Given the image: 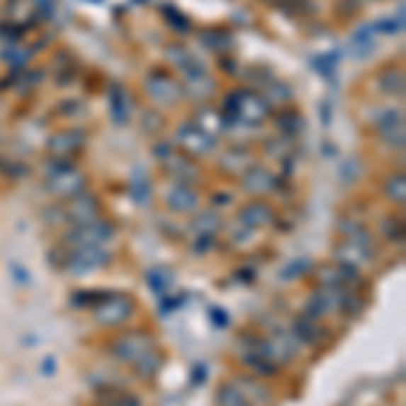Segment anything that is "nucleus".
<instances>
[{"instance_id":"nucleus-1","label":"nucleus","mask_w":406,"mask_h":406,"mask_svg":"<svg viewBox=\"0 0 406 406\" xmlns=\"http://www.w3.org/2000/svg\"><path fill=\"white\" fill-rule=\"evenodd\" d=\"M222 122H244V125H260L269 117V101L255 92H233L222 108Z\"/></svg>"},{"instance_id":"nucleus-2","label":"nucleus","mask_w":406,"mask_h":406,"mask_svg":"<svg viewBox=\"0 0 406 406\" xmlns=\"http://www.w3.org/2000/svg\"><path fill=\"white\" fill-rule=\"evenodd\" d=\"M108 260H111V252L106 249L103 244H84V247H71L65 252L62 269L68 274H76V276H84L90 271L103 269Z\"/></svg>"},{"instance_id":"nucleus-3","label":"nucleus","mask_w":406,"mask_h":406,"mask_svg":"<svg viewBox=\"0 0 406 406\" xmlns=\"http://www.w3.org/2000/svg\"><path fill=\"white\" fill-rule=\"evenodd\" d=\"M46 184H49V190L57 193V196L76 198L84 190V174L76 166H71V163H65V160H52Z\"/></svg>"},{"instance_id":"nucleus-4","label":"nucleus","mask_w":406,"mask_h":406,"mask_svg":"<svg viewBox=\"0 0 406 406\" xmlns=\"http://www.w3.org/2000/svg\"><path fill=\"white\" fill-rule=\"evenodd\" d=\"M95 320L106 325V328H120L125 325L135 312V303L133 298H128V295H122V293H106V298L95 309Z\"/></svg>"},{"instance_id":"nucleus-5","label":"nucleus","mask_w":406,"mask_h":406,"mask_svg":"<svg viewBox=\"0 0 406 406\" xmlns=\"http://www.w3.org/2000/svg\"><path fill=\"white\" fill-rule=\"evenodd\" d=\"M152 349H154L152 339L147 336V333H138V331L122 333V336H117V339L111 342V352H114V358L122 361V363H130V366H135L144 355H150Z\"/></svg>"},{"instance_id":"nucleus-6","label":"nucleus","mask_w":406,"mask_h":406,"mask_svg":"<svg viewBox=\"0 0 406 406\" xmlns=\"http://www.w3.org/2000/svg\"><path fill=\"white\" fill-rule=\"evenodd\" d=\"M111 236H114V227L98 217V220H90V222L74 225L65 233V241L71 247H84V244H106Z\"/></svg>"},{"instance_id":"nucleus-7","label":"nucleus","mask_w":406,"mask_h":406,"mask_svg":"<svg viewBox=\"0 0 406 406\" xmlns=\"http://www.w3.org/2000/svg\"><path fill=\"white\" fill-rule=\"evenodd\" d=\"M342 298H344V287H320L306 301V315L315 317V320H322V317L339 312Z\"/></svg>"},{"instance_id":"nucleus-8","label":"nucleus","mask_w":406,"mask_h":406,"mask_svg":"<svg viewBox=\"0 0 406 406\" xmlns=\"http://www.w3.org/2000/svg\"><path fill=\"white\" fill-rule=\"evenodd\" d=\"M176 144L181 150H187L190 154H206L214 150V135L209 130H203L201 125H181L179 133H176Z\"/></svg>"},{"instance_id":"nucleus-9","label":"nucleus","mask_w":406,"mask_h":406,"mask_svg":"<svg viewBox=\"0 0 406 406\" xmlns=\"http://www.w3.org/2000/svg\"><path fill=\"white\" fill-rule=\"evenodd\" d=\"M147 92H150L152 101H157V103H174L181 95V87L171 76L152 74L150 79H147Z\"/></svg>"},{"instance_id":"nucleus-10","label":"nucleus","mask_w":406,"mask_h":406,"mask_svg":"<svg viewBox=\"0 0 406 406\" xmlns=\"http://www.w3.org/2000/svg\"><path fill=\"white\" fill-rule=\"evenodd\" d=\"M276 220V214L271 209L269 203L263 201H255V203H247L244 209L239 211V222L247 225L249 230H260V227H269L271 222Z\"/></svg>"},{"instance_id":"nucleus-11","label":"nucleus","mask_w":406,"mask_h":406,"mask_svg":"<svg viewBox=\"0 0 406 406\" xmlns=\"http://www.w3.org/2000/svg\"><path fill=\"white\" fill-rule=\"evenodd\" d=\"M84 147V135L79 133V130H71V133H60L55 135L52 141H49V154L55 157V160H71L76 152H81Z\"/></svg>"},{"instance_id":"nucleus-12","label":"nucleus","mask_w":406,"mask_h":406,"mask_svg":"<svg viewBox=\"0 0 406 406\" xmlns=\"http://www.w3.org/2000/svg\"><path fill=\"white\" fill-rule=\"evenodd\" d=\"M168 209L171 211H179V214H187V211H196L198 209V193L184 184V181H176L171 190H168Z\"/></svg>"},{"instance_id":"nucleus-13","label":"nucleus","mask_w":406,"mask_h":406,"mask_svg":"<svg viewBox=\"0 0 406 406\" xmlns=\"http://www.w3.org/2000/svg\"><path fill=\"white\" fill-rule=\"evenodd\" d=\"M101 217V209H98V201L92 196H79L71 201V206H68V220L74 222V225H81V222H90V220H98Z\"/></svg>"},{"instance_id":"nucleus-14","label":"nucleus","mask_w":406,"mask_h":406,"mask_svg":"<svg viewBox=\"0 0 406 406\" xmlns=\"http://www.w3.org/2000/svg\"><path fill=\"white\" fill-rule=\"evenodd\" d=\"M244 190L247 193H252V196H260V193H271V190H276V176L266 171V168H249L247 174H244Z\"/></svg>"},{"instance_id":"nucleus-15","label":"nucleus","mask_w":406,"mask_h":406,"mask_svg":"<svg viewBox=\"0 0 406 406\" xmlns=\"http://www.w3.org/2000/svg\"><path fill=\"white\" fill-rule=\"evenodd\" d=\"M293 336L303 344H320V342H325V328L317 322L315 317L303 315L293 322Z\"/></svg>"},{"instance_id":"nucleus-16","label":"nucleus","mask_w":406,"mask_h":406,"mask_svg":"<svg viewBox=\"0 0 406 406\" xmlns=\"http://www.w3.org/2000/svg\"><path fill=\"white\" fill-rule=\"evenodd\" d=\"M217 406H252L247 401V395L241 393V388L236 382H227L217 390Z\"/></svg>"},{"instance_id":"nucleus-17","label":"nucleus","mask_w":406,"mask_h":406,"mask_svg":"<svg viewBox=\"0 0 406 406\" xmlns=\"http://www.w3.org/2000/svg\"><path fill=\"white\" fill-rule=\"evenodd\" d=\"M241 361L247 363V366H249V368H255L257 374H276V371H279V366H274V363L271 361H266V358H263V355H257V352H249V349H244V352H241Z\"/></svg>"},{"instance_id":"nucleus-18","label":"nucleus","mask_w":406,"mask_h":406,"mask_svg":"<svg viewBox=\"0 0 406 406\" xmlns=\"http://www.w3.org/2000/svg\"><path fill=\"white\" fill-rule=\"evenodd\" d=\"M147 282H150V287H152V293H154V295H166L168 290H171L174 276H171L166 269H152L150 274H147Z\"/></svg>"},{"instance_id":"nucleus-19","label":"nucleus","mask_w":406,"mask_h":406,"mask_svg":"<svg viewBox=\"0 0 406 406\" xmlns=\"http://www.w3.org/2000/svg\"><path fill=\"white\" fill-rule=\"evenodd\" d=\"M220 225H222V220L217 217V211H203L196 220V233L198 236H217Z\"/></svg>"},{"instance_id":"nucleus-20","label":"nucleus","mask_w":406,"mask_h":406,"mask_svg":"<svg viewBox=\"0 0 406 406\" xmlns=\"http://www.w3.org/2000/svg\"><path fill=\"white\" fill-rule=\"evenodd\" d=\"M128 114H130L128 111V95H125L122 87H114L111 90V117L122 125V122H128Z\"/></svg>"},{"instance_id":"nucleus-21","label":"nucleus","mask_w":406,"mask_h":406,"mask_svg":"<svg viewBox=\"0 0 406 406\" xmlns=\"http://www.w3.org/2000/svg\"><path fill=\"white\" fill-rule=\"evenodd\" d=\"M379 87L388 95H404V76H401V71H385L379 76Z\"/></svg>"},{"instance_id":"nucleus-22","label":"nucleus","mask_w":406,"mask_h":406,"mask_svg":"<svg viewBox=\"0 0 406 406\" xmlns=\"http://www.w3.org/2000/svg\"><path fill=\"white\" fill-rule=\"evenodd\" d=\"M385 193H388V198H390L393 203H404V201H406L404 174H398V176H390V179L385 181Z\"/></svg>"},{"instance_id":"nucleus-23","label":"nucleus","mask_w":406,"mask_h":406,"mask_svg":"<svg viewBox=\"0 0 406 406\" xmlns=\"http://www.w3.org/2000/svg\"><path fill=\"white\" fill-rule=\"evenodd\" d=\"M236 385H239L241 393L247 395V401H249V404H266V401H269V393L263 390L260 385H255V382L244 379V382H236Z\"/></svg>"},{"instance_id":"nucleus-24","label":"nucleus","mask_w":406,"mask_h":406,"mask_svg":"<svg viewBox=\"0 0 406 406\" xmlns=\"http://www.w3.org/2000/svg\"><path fill=\"white\" fill-rule=\"evenodd\" d=\"M133 368H135V374H141V376H152V374H154V371H157V368H160V355H157V352L152 349L150 355H144L141 361L135 363Z\"/></svg>"},{"instance_id":"nucleus-25","label":"nucleus","mask_w":406,"mask_h":406,"mask_svg":"<svg viewBox=\"0 0 406 406\" xmlns=\"http://www.w3.org/2000/svg\"><path fill=\"white\" fill-rule=\"evenodd\" d=\"M166 166H168V171H171L179 181H184V184H187L190 176H196V166H190V163H176V157H166Z\"/></svg>"},{"instance_id":"nucleus-26","label":"nucleus","mask_w":406,"mask_h":406,"mask_svg":"<svg viewBox=\"0 0 406 406\" xmlns=\"http://www.w3.org/2000/svg\"><path fill=\"white\" fill-rule=\"evenodd\" d=\"M201 41L209 46L211 52H222L225 46H230V38H227V35H222V33H214V30L203 33V38H201Z\"/></svg>"},{"instance_id":"nucleus-27","label":"nucleus","mask_w":406,"mask_h":406,"mask_svg":"<svg viewBox=\"0 0 406 406\" xmlns=\"http://www.w3.org/2000/svg\"><path fill=\"white\" fill-rule=\"evenodd\" d=\"M163 16H166L168 22L176 28L179 33H187L190 30V22H187V16H181V14H176L174 11V6H163Z\"/></svg>"},{"instance_id":"nucleus-28","label":"nucleus","mask_w":406,"mask_h":406,"mask_svg":"<svg viewBox=\"0 0 406 406\" xmlns=\"http://www.w3.org/2000/svg\"><path fill=\"white\" fill-rule=\"evenodd\" d=\"M352 46L355 49H371L374 38H371V28H361V30L352 35Z\"/></svg>"},{"instance_id":"nucleus-29","label":"nucleus","mask_w":406,"mask_h":406,"mask_svg":"<svg viewBox=\"0 0 406 406\" xmlns=\"http://www.w3.org/2000/svg\"><path fill=\"white\" fill-rule=\"evenodd\" d=\"M382 230L388 233L390 241H404V227H401V220H385Z\"/></svg>"},{"instance_id":"nucleus-30","label":"nucleus","mask_w":406,"mask_h":406,"mask_svg":"<svg viewBox=\"0 0 406 406\" xmlns=\"http://www.w3.org/2000/svg\"><path fill=\"white\" fill-rule=\"evenodd\" d=\"M290 95H293V92H290V87L279 84V81H276V84H271V87H269V101L285 103V101H290Z\"/></svg>"},{"instance_id":"nucleus-31","label":"nucleus","mask_w":406,"mask_h":406,"mask_svg":"<svg viewBox=\"0 0 406 406\" xmlns=\"http://www.w3.org/2000/svg\"><path fill=\"white\" fill-rule=\"evenodd\" d=\"M306 269H309V260H295V263H290V266L282 271V279H295V276L306 274Z\"/></svg>"},{"instance_id":"nucleus-32","label":"nucleus","mask_w":406,"mask_h":406,"mask_svg":"<svg viewBox=\"0 0 406 406\" xmlns=\"http://www.w3.org/2000/svg\"><path fill=\"white\" fill-rule=\"evenodd\" d=\"M133 198L138 203H147V198H150V184H147V179L133 181Z\"/></svg>"},{"instance_id":"nucleus-33","label":"nucleus","mask_w":406,"mask_h":406,"mask_svg":"<svg viewBox=\"0 0 406 406\" xmlns=\"http://www.w3.org/2000/svg\"><path fill=\"white\" fill-rule=\"evenodd\" d=\"M103 406H141V404L135 401L133 395H114V398L103 401Z\"/></svg>"},{"instance_id":"nucleus-34","label":"nucleus","mask_w":406,"mask_h":406,"mask_svg":"<svg viewBox=\"0 0 406 406\" xmlns=\"http://www.w3.org/2000/svg\"><path fill=\"white\" fill-rule=\"evenodd\" d=\"M209 320L214 322V325H217V328H225L227 322H230V320H227V312H225V309H217V306H214V309L209 312Z\"/></svg>"},{"instance_id":"nucleus-35","label":"nucleus","mask_w":406,"mask_h":406,"mask_svg":"<svg viewBox=\"0 0 406 406\" xmlns=\"http://www.w3.org/2000/svg\"><path fill=\"white\" fill-rule=\"evenodd\" d=\"M214 247V236H198L196 239V255H206Z\"/></svg>"},{"instance_id":"nucleus-36","label":"nucleus","mask_w":406,"mask_h":406,"mask_svg":"<svg viewBox=\"0 0 406 406\" xmlns=\"http://www.w3.org/2000/svg\"><path fill=\"white\" fill-rule=\"evenodd\" d=\"M227 203H230V196H214V206H227Z\"/></svg>"},{"instance_id":"nucleus-37","label":"nucleus","mask_w":406,"mask_h":406,"mask_svg":"<svg viewBox=\"0 0 406 406\" xmlns=\"http://www.w3.org/2000/svg\"><path fill=\"white\" fill-rule=\"evenodd\" d=\"M44 371L52 374V371H55V361H44Z\"/></svg>"}]
</instances>
